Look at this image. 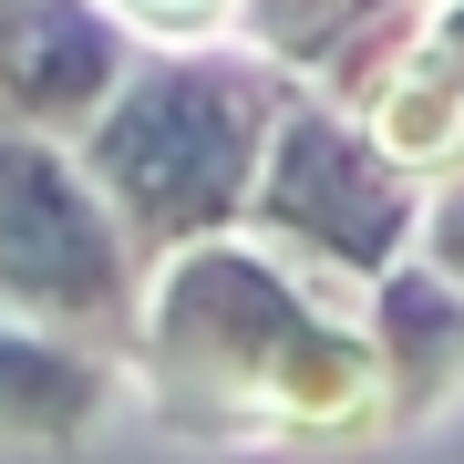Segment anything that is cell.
<instances>
[{
	"label": "cell",
	"mask_w": 464,
	"mask_h": 464,
	"mask_svg": "<svg viewBox=\"0 0 464 464\" xmlns=\"http://www.w3.org/2000/svg\"><path fill=\"white\" fill-rule=\"evenodd\" d=\"M413 227H423V176H402L362 134V114L289 93L279 124H268L258 176H248L237 237L268 248L289 279H310L320 299H351L413 248Z\"/></svg>",
	"instance_id": "cell-3"
},
{
	"label": "cell",
	"mask_w": 464,
	"mask_h": 464,
	"mask_svg": "<svg viewBox=\"0 0 464 464\" xmlns=\"http://www.w3.org/2000/svg\"><path fill=\"white\" fill-rule=\"evenodd\" d=\"M362 331L382 351V382H392V423L402 433L433 423L464 392V289L444 279V268H423L413 248L362 289Z\"/></svg>",
	"instance_id": "cell-6"
},
{
	"label": "cell",
	"mask_w": 464,
	"mask_h": 464,
	"mask_svg": "<svg viewBox=\"0 0 464 464\" xmlns=\"http://www.w3.org/2000/svg\"><path fill=\"white\" fill-rule=\"evenodd\" d=\"M103 11H114L134 42H155V52H197V42H217L237 21V0H103Z\"/></svg>",
	"instance_id": "cell-9"
},
{
	"label": "cell",
	"mask_w": 464,
	"mask_h": 464,
	"mask_svg": "<svg viewBox=\"0 0 464 464\" xmlns=\"http://www.w3.org/2000/svg\"><path fill=\"white\" fill-rule=\"evenodd\" d=\"M145 42L103 0H0V124L83 145V124L124 93Z\"/></svg>",
	"instance_id": "cell-5"
},
{
	"label": "cell",
	"mask_w": 464,
	"mask_h": 464,
	"mask_svg": "<svg viewBox=\"0 0 464 464\" xmlns=\"http://www.w3.org/2000/svg\"><path fill=\"white\" fill-rule=\"evenodd\" d=\"M351 114H362V134L392 155L402 176L433 186V176L464 155V63H454L433 32H413V42H402L392 63L362 83V103H351Z\"/></svg>",
	"instance_id": "cell-7"
},
{
	"label": "cell",
	"mask_w": 464,
	"mask_h": 464,
	"mask_svg": "<svg viewBox=\"0 0 464 464\" xmlns=\"http://www.w3.org/2000/svg\"><path fill=\"white\" fill-rule=\"evenodd\" d=\"M103 392H114V362L0 320V444H72L103 413Z\"/></svg>",
	"instance_id": "cell-8"
},
{
	"label": "cell",
	"mask_w": 464,
	"mask_h": 464,
	"mask_svg": "<svg viewBox=\"0 0 464 464\" xmlns=\"http://www.w3.org/2000/svg\"><path fill=\"white\" fill-rule=\"evenodd\" d=\"M299 83L258 52H145L124 72V93L103 103L72 145V166L93 176V197L114 207L134 268H166L197 237H227L248 207V176L268 155V124Z\"/></svg>",
	"instance_id": "cell-2"
},
{
	"label": "cell",
	"mask_w": 464,
	"mask_h": 464,
	"mask_svg": "<svg viewBox=\"0 0 464 464\" xmlns=\"http://www.w3.org/2000/svg\"><path fill=\"white\" fill-rule=\"evenodd\" d=\"M0 320L42 341H72L93 362H124L145 320V268H134L114 207L32 124H0Z\"/></svg>",
	"instance_id": "cell-4"
},
{
	"label": "cell",
	"mask_w": 464,
	"mask_h": 464,
	"mask_svg": "<svg viewBox=\"0 0 464 464\" xmlns=\"http://www.w3.org/2000/svg\"><path fill=\"white\" fill-rule=\"evenodd\" d=\"M134 372L145 402L197 444H258V454H362L392 423V382H382L372 331L289 279L248 237H197L145 279L134 320Z\"/></svg>",
	"instance_id": "cell-1"
},
{
	"label": "cell",
	"mask_w": 464,
	"mask_h": 464,
	"mask_svg": "<svg viewBox=\"0 0 464 464\" xmlns=\"http://www.w3.org/2000/svg\"><path fill=\"white\" fill-rule=\"evenodd\" d=\"M413 258H423V268H444V279L464 289V155H454V166L423 186V227H413Z\"/></svg>",
	"instance_id": "cell-10"
}]
</instances>
